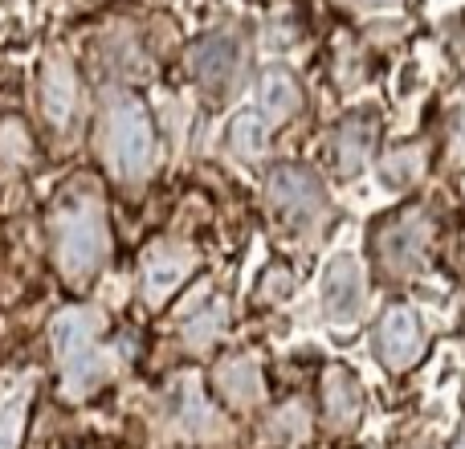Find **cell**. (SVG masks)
<instances>
[{"mask_svg":"<svg viewBox=\"0 0 465 449\" xmlns=\"http://www.w3.org/2000/svg\"><path fill=\"white\" fill-rule=\"evenodd\" d=\"M0 155L5 160H29V135L16 119L5 123V135H0Z\"/></svg>","mask_w":465,"mask_h":449,"instance_id":"ac0fdd59","label":"cell"},{"mask_svg":"<svg viewBox=\"0 0 465 449\" xmlns=\"http://www.w3.org/2000/svg\"><path fill=\"white\" fill-rule=\"evenodd\" d=\"M106 155H111L114 172L123 180L147 176L152 155H155V131H152L143 103H135L127 95L111 103V111H106Z\"/></svg>","mask_w":465,"mask_h":449,"instance_id":"3957f363","label":"cell"},{"mask_svg":"<svg viewBox=\"0 0 465 449\" xmlns=\"http://www.w3.org/2000/svg\"><path fill=\"white\" fill-rule=\"evenodd\" d=\"M376 115H347L343 123L335 127V144H331V152H335V164L343 176H355V172L368 164L371 147H376Z\"/></svg>","mask_w":465,"mask_h":449,"instance_id":"ba28073f","label":"cell"},{"mask_svg":"<svg viewBox=\"0 0 465 449\" xmlns=\"http://www.w3.org/2000/svg\"><path fill=\"white\" fill-rule=\"evenodd\" d=\"M232 152L241 155H262L265 152V123L253 119V115H241L237 123H232Z\"/></svg>","mask_w":465,"mask_h":449,"instance_id":"2e32d148","label":"cell"},{"mask_svg":"<svg viewBox=\"0 0 465 449\" xmlns=\"http://www.w3.org/2000/svg\"><path fill=\"white\" fill-rule=\"evenodd\" d=\"M213 388H217V396H225L232 409H253L262 401V372H257V364L249 355H232V360L217 364Z\"/></svg>","mask_w":465,"mask_h":449,"instance_id":"30bf717a","label":"cell"},{"mask_svg":"<svg viewBox=\"0 0 465 449\" xmlns=\"http://www.w3.org/2000/svg\"><path fill=\"white\" fill-rule=\"evenodd\" d=\"M94 314L90 311H65L62 319H57V352L65 355V360H74V355H82L90 347V339H94Z\"/></svg>","mask_w":465,"mask_h":449,"instance_id":"5bb4252c","label":"cell"},{"mask_svg":"<svg viewBox=\"0 0 465 449\" xmlns=\"http://www.w3.org/2000/svg\"><path fill=\"white\" fill-rule=\"evenodd\" d=\"M376 355L388 364V368L404 372L425 355V331H420V319L412 314V306H388L384 319L376 327Z\"/></svg>","mask_w":465,"mask_h":449,"instance_id":"5b68a950","label":"cell"},{"mask_svg":"<svg viewBox=\"0 0 465 449\" xmlns=\"http://www.w3.org/2000/svg\"><path fill=\"white\" fill-rule=\"evenodd\" d=\"M322 306L335 327H355L363 314V270L351 254L335 257L322 278Z\"/></svg>","mask_w":465,"mask_h":449,"instance_id":"8992f818","label":"cell"},{"mask_svg":"<svg viewBox=\"0 0 465 449\" xmlns=\"http://www.w3.org/2000/svg\"><path fill=\"white\" fill-rule=\"evenodd\" d=\"M429 237H433V221L425 209H396L392 217H384L371 229V254L384 278H409L417 274V265L425 262Z\"/></svg>","mask_w":465,"mask_h":449,"instance_id":"7a4b0ae2","label":"cell"},{"mask_svg":"<svg viewBox=\"0 0 465 449\" xmlns=\"http://www.w3.org/2000/svg\"><path fill=\"white\" fill-rule=\"evenodd\" d=\"M458 449H465V437H461V442H458Z\"/></svg>","mask_w":465,"mask_h":449,"instance_id":"7402d4cb","label":"cell"},{"mask_svg":"<svg viewBox=\"0 0 465 449\" xmlns=\"http://www.w3.org/2000/svg\"><path fill=\"white\" fill-rule=\"evenodd\" d=\"M106 221L94 201H74L57 217V265L70 282H86L106 262Z\"/></svg>","mask_w":465,"mask_h":449,"instance_id":"6da1fadb","label":"cell"},{"mask_svg":"<svg viewBox=\"0 0 465 449\" xmlns=\"http://www.w3.org/2000/svg\"><path fill=\"white\" fill-rule=\"evenodd\" d=\"M41 98H45V115L54 123H65L74 111V98H78V86H74V74L65 65H49L45 78H41Z\"/></svg>","mask_w":465,"mask_h":449,"instance_id":"4fadbf2b","label":"cell"},{"mask_svg":"<svg viewBox=\"0 0 465 449\" xmlns=\"http://www.w3.org/2000/svg\"><path fill=\"white\" fill-rule=\"evenodd\" d=\"M450 160L465 164V103L458 106V119H453V135H450Z\"/></svg>","mask_w":465,"mask_h":449,"instance_id":"ffe728a7","label":"cell"},{"mask_svg":"<svg viewBox=\"0 0 465 449\" xmlns=\"http://www.w3.org/2000/svg\"><path fill=\"white\" fill-rule=\"evenodd\" d=\"M322 413H327V425L335 434L351 429L363 413V396H360V384L347 368H327L322 372Z\"/></svg>","mask_w":465,"mask_h":449,"instance_id":"9c48e42d","label":"cell"},{"mask_svg":"<svg viewBox=\"0 0 465 449\" xmlns=\"http://www.w3.org/2000/svg\"><path fill=\"white\" fill-rule=\"evenodd\" d=\"M343 8H388V5H396V0H339Z\"/></svg>","mask_w":465,"mask_h":449,"instance_id":"44dd1931","label":"cell"},{"mask_svg":"<svg viewBox=\"0 0 465 449\" xmlns=\"http://www.w3.org/2000/svg\"><path fill=\"white\" fill-rule=\"evenodd\" d=\"M221 327H225V306L213 303V311H204L201 319L188 323V339H193L196 347H204V344H213V339L221 335Z\"/></svg>","mask_w":465,"mask_h":449,"instance_id":"e0dca14e","label":"cell"},{"mask_svg":"<svg viewBox=\"0 0 465 449\" xmlns=\"http://www.w3.org/2000/svg\"><path fill=\"white\" fill-rule=\"evenodd\" d=\"M193 274V254L184 245H160L143 265V290L152 303H163Z\"/></svg>","mask_w":465,"mask_h":449,"instance_id":"8fae6325","label":"cell"},{"mask_svg":"<svg viewBox=\"0 0 465 449\" xmlns=\"http://www.w3.org/2000/svg\"><path fill=\"white\" fill-rule=\"evenodd\" d=\"M262 106H265V119L270 123H286L290 115L298 111V103H302V95H298V82L290 78V70H282V65H273V70L262 74Z\"/></svg>","mask_w":465,"mask_h":449,"instance_id":"7c38bea8","label":"cell"},{"mask_svg":"<svg viewBox=\"0 0 465 449\" xmlns=\"http://www.w3.org/2000/svg\"><path fill=\"white\" fill-rule=\"evenodd\" d=\"M420 172H425V147H409V152H396L392 160L384 164V180H388L392 188L417 185Z\"/></svg>","mask_w":465,"mask_h":449,"instance_id":"9a60e30c","label":"cell"},{"mask_svg":"<svg viewBox=\"0 0 465 449\" xmlns=\"http://www.w3.org/2000/svg\"><path fill=\"white\" fill-rule=\"evenodd\" d=\"M237 65H241V49L232 37H225V33L204 37L193 45V74L201 78L204 90H213V95L229 90V82L237 78Z\"/></svg>","mask_w":465,"mask_h":449,"instance_id":"52a82bcc","label":"cell"},{"mask_svg":"<svg viewBox=\"0 0 465 449\" xmlns=\"http://www.w3.org/2000/svg\"><path fill=\"white\" fill-rule=\"evenodd\" d=\"M290 286H294V282H290V274L282 270V265H273V270L262 278V298H286Z\"/></svg>","mask_w":465,"mask_h":449,"instance_id":"d6986e66","label":"cell"},{"mask_svg":"<svg viewBox=\"0 0 465 449\" xmlns=\"http://www.w3.org/2000/svg\"><path fill=\"white\" fill-rule=\"evenodd\" d=\"M265 196H270V209L298 233H314L322 221L331 217L322 180L314 176V172L298 168V164H282V168H273L270 185H265Z\"/></svg>","mask_w":465,"mask_h":449,"instance_id":"277c9868","label":"cell"}]
</instances>
